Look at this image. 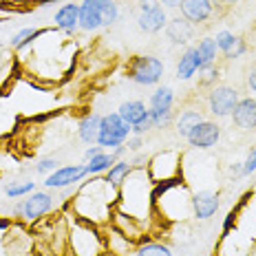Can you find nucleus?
Masks as SVG:
<instances>
[{"mask_svg": "<svg viewBox=\"0 0 256 256\" xmlns=\"http://www.w3.org/2000/svg\"><path fill=\"white\" fill-rule=\"evenodd\" d=\"M132 132V126L126 124L120 117V113H110L102 117V124H100V137L98 144L102 148H122L128 137Z\"/></svg>", "mask_w": 256, "mask_h": 256, "instance_id": "1", "label": "nucleus"}, {"mask_svg": "<svg viewBox=\"0 0 256 256\" xmlns=\"http://www.w3.org/2000/svg\"><path fill=\"white\" fill-rule=\"evenodd\" d=\"M162 76H164V64L152 56H137L130 64V68H128V78L132 82L142 84V86L157 84Z\"/></svg>", "mask_w": 256, "mask_h": 256, "instance_id": "2", "label": "nucleus"}, {"mask_svg": "<svg viewBox=\"0 0 256 256\" xmlns=\"http://www.w3.org/2000/svg\"><path fill=\"white\" fill-rule=\"evenodd\" d=\"M238 90L232 88V86H214L208 95V106H210V113L216 115V117H228L232 115L234 106L238 102Z\"/></svg>", "mask_w": 256, "mask_h": 256, "instance_id": "3", "label": "nucleus"}, {"mask_svg": "<svg viewBox=\"0 0 256 256\" xmlns=\"http://www.w3.org/2000/svg\"><path fill=\"white\" fill-rule=\"evenodd\" d=\"M181 18H186L190 24H201L214 14L212 0H181Z\"/></svg>", "mask_w": 256, "mask_h": 256, "instance_id": "4", "label": "nucleus"}, {"mask_svg": "<svg viewBox=\"0 0 256 256\" xmlns=\"http://www.w3.org/2000/svg\"><path fill=\"white\" fill-rule=\"evenodd\" d=\"M221 137V128H218L214 122H201V124L194 126V130L188 135L190 146L194 148H212Z\"/></svg>", "mask_w": 256, "mask_h": 256, "instance_id": "5", "label": "nucleus"}, {"mask_svg": "<svg viewBox=\"0 0 256 256\" xmlns=\"http://www.w3.org/2000/svg\"><path fill=\"white\" fill-rule=\"evenodd\" d=\"M51 206H53V201L46 192H36V194H31L24 204L18 206V212H22L24 218H29V221H36V218L44 216L46 212L51 210Z\"/></svg>", "mask_w": 256, "mask_h": 256, "instance_id": "6", "label": "nucleus"}, {"mask_svg": "<svg viewBox=\"0 0 256 256\" xmlns=\"http://www.w3.org/2000/svg\"><path fill=\"white\" fill-rule=\"evenodd\" d=\"M232 120H234V124L238 128H243V130L256 128V100L254 98L238 100L232 110Z\"/></svg>", "mask_w": 256, "mask_h": 256, "instance_id": "7", "label": "nucleus"}, {"mask_svg": "<svg viewBox=\"0 0 256 256\" xmlns=\"http://www.w3.org/2000/svg\"><path fill=\"white\" fill-rule=\"evenodd\" d=\"M86 172H88L86 166H64V168H58L56 172H53L51 177L44 181V186H49V188H66V186L80 181Z\"/></svg>", "mask_w": 256, "mask_h": 256, "instance_id": "8", "label": "nucleus"}, {"mask_svg": "<svg viewBox=\"0 0 256 256\" xmlns=\"http://www.w3.org/2000/svg\"><path fill=\"white\" fill-rule=\"evenodd\" d=\"M166 34L172 44H188L192 40V24L186 18H174L166 24Z\"/></svg>", "mask_w": 256, "mask_h": 256, "instance_id": "9", "label": "nucleus"}, {"mask_svg": "<svg viewBox=\"0 0 256 256\" xmlns=\"http://www.w3.org/2000/svg\"><path fill=\"white\" fill-rule=\"evenodd\" d=\"M192 208H194V214L199 218H210L218 210V196L214 192H199L192 199Z\"/></svg>", "mask_w": 256, "mask_h": 256, "instance_id": "10", "label": "nucleus"}, {"mask_svg": "<svg viewBox=\"0 0 256 256\" xmlns=\"http://www.w3.org/2000/svg\"><path fill=\"white\" fill-rule=\"evenodd\" d=\"M166 24H168V18H166L164 7H157V9H152V12L140 14V29L146 31V34H157V31H162Z\"/></svg>", "mask_w": 256, "mask_h": 256, "instance_id": "11", "label": "nucleus"}, {"mask_svg": "<svg viewBox=\"0 0 256 256\" xmlns=\"http://www.w3.org/2000/svg\"><path fill=\"white\" fill-rule=\"evenodd\" d=\"M56 22L66 34L76 31L80 26V4H64L60 12L56 14Z\"/></svg>", "mask_w": 256, "mask_h": 256, "instance_id": "12", "label": "nucleus"}, {"mask_svg": "<svg viewBox=\"0 0 256 256\" xmlns=\"http://www.w3.org/2000/svg\"><path fill=\"white\" fill-rule=\"evenodd\" d=\"M199 68H201V60H199V56H196L194 46H192V49H188L184 56H181V60L177 64V78L179 80H190Z\"/></svg>", "mask_w": 256, "mask_h": 256, "instance_id": "13", "label": "nucleus"}, {"mask_svg": "<svg viewBox=\"0 0 256 256\" xmlns=\"http://www.w3.org/2000/svg\"><path fill=\"white\" fill-rule=\"evenodd\" d=\"M117 113H120V117L126 122V124L135 126V124H140L144 117L148 115V110H146V106H144V102H140V100H132V102H124V104H122Z\"/></svg>", "mask_w": 256, "mask_h": 256, "instance_id": "14", "label": "nucleus"}, {"mask_svg": "<svg viewBox=\"0 0 256 256\" xmlns=\"http://www.w3.org/2000/svg\"><path fill=\"white\" fill-rule=\"evenodd\" d=\"M100 124H102V117L100 115H86L82 122H80V140L86 144H95L100 137Z\"/></svg>", "mask_w": 256, "mask_h": 256, "instance_id": "15", "label": "nucleus"}, {"mask_svg": "<svg viewBox=\"0 0 256 256\" xmlns=\"http://www.w3.org/2000/svg\"><path fill=\"white\" fill-rule=\"evenodd\" d=\"M80 26H82L84 31H95L100 29L102 24V16L95 7H90V4H80Z\"/></svg>", "mask_w": 256, "mask_h": 256, "instance_id": "16", "label": "nucleus"}, {"mask_svg": "<svg viewBox=\"0 0 256 256\" xmlns=\"http://www.w3.org/2000/svg\"><path fill=\"white\" fill-rule=\"evenodd\" d=\"M201 122H204V117L196 113V110H184V113L179 115V120H177V132H179V137H186V140H188V135L194 130L196 124H201Z\"/></svg>", "mask_w": 256, "mask_h": 256, "instance_id": "17", "label": "nucleus"}, {"mask_svg": "<svg viewBox=\"0 0 256 256\" xmlns=\"http://www.w3.org/2000/svg\"><path fill=\"white\" fill-rule=\"evenodd\" d=\"M172 102H174V93L172 88L164 86L159 90H154L150 98V110H172Z\"/></svg>", "mask_w": 256, "mask_h": 256, "instance_id": "18", "label": "nucleus"}, {"mask_svg": "<svg viewBox=\"0 0 256 256\" xmlns=\"http://www.w3.org/2000/svg\"><path fill=\"white\" fill-rule=\"evenodd\" d=\"M115 154H104V152H100V154H95L93 159H90V164L86 166V170L90 174H98V172H102V170H108L110 168V164H115V159H117V154L122 152V148H115Z\"/></svg>", "mask_w": 256, "mask_h": 256, "instance_id": "19", "label": "nucleus"}, {"mask_svg": "<svg viewBox=\"0 0 256 256\" xmlns=\"http://www.w3.org/2000/svg\"><path fill=\"white\" fill-rule=\"evenodd\" d=\"M196 56H199L201 60V66H206V64H214V58H216V42L212 38H206L199 42V46H194Z\"/></svg>", "mask_w": 256, "mask_h": 256, "instance_id": "20", "label": "nucleus"}, {"mask_svg": "<svg viewBox=\"0 0 256 256\" xmlns=\"http://www.w3.org/2000/svg\"><path fill=\"white\" fill-rule=\"evenodd\" d=\"M128 172H130V166H128V162H115V166L108 168L106 181H108V184H113V186H120Z\"/></svg>", "mask_w": 256, "mask_h": 256, "instance_id": "21", "label": "nucleus"}, {"mask_svg": "<svg viewBox=\"0 0 256 256\" xmlns=\"http://www.w3.org/2000/svg\"><path fill=\"white\" fill-rule=\"evenodd\" d=\"M137 256H172V252L162 243H146L137 250Z\"/></svg>", "mask_w": 256, "mask_h": 256, "instance_id": "22", "label": "nucleus"}, {"mask_svg": "<svg viewBox=\"0 0 256 256\" xmlns=\"http://www.w3.org/2000/svg\"><path fill=\"white\" fill-rule=\"evenodd\" d=\"M100 16H102V24H113L117 20V4L113 0H106V2L100 7Z\"/></svg>", "mask_w": 256, "mask_h": 256, "instance_id": "23", "label": "nucleus"}, {"mask_svg": "<svg viewBox=\"0 0 256 256\" xmlns=\"http://www.w3.org/2000/svg\"><path fill=\"white\" fill-rule=\"evenodd\" d=\"M38 36V29H22V31H18V34L12 38V46L14 49H20V46H24L26 42H31Z\"/></svg>", "mask_w": 256, "mask_h": 256, "instance_id": "24", "label": "nucleus"}, {"mask_svg": "<svg viewBox=\"0 0 256 256\" xmlns=\"http://www.w3.org/2000/svg\"><path fill=\"white\" fill-rule=\"evenodd\" d=\"M199 71H201V80H199L201 86H210V84H214V82H216L218 71H216L214 64H206V66H201Z\"/></svg>", "mask_w": 256, "mask_h": 256, "instance_id": "25", "label": "nucleus"}, {"mask_svg": "<svg viewBox=\"0 0 256 256\" xmlns=\"http://www.w3.org/2000/svg\"><path fill=\"white\" fill-rule=\"evenodd\" d=\"M234 40H236V36L230 34V31H218L216 38H214V42H216V49H221L223 53H226V51L234 44Z\"/></svg>", "mask_w": 256, "mask_h": 256, "instance_id": "26", "label": "nucleus"}, {"mask_svg": "<svg viewBox=\"0 0 256 256\" xmlns=\"http://www.w3.org/2000/svg\"><path fill=\"white\" fill-rule=\"evenodd\" d=\"M245 51H248V46H245V40L243 38H236V40H234V44L226 53H223V56H226L228 60H234V58H241Z\"/></svg>", "mask_w": 256, "mask_h": 256, "instance_id": "27", "label": "nucleus"}, {"mask_svg": "<svg viewBox=\"0 0 256 256\" xmlns=\"http://www.w3.org/2000/svg\"><path fill=\"white\" fill-rule=\"evenodd\" d=\"M34 190V184L31 181H24V184H16V186H9L7 188V196H22L26 192Z\"/></svg>", "mask_w": 256, "mask_h": 256, "instance_id": "28", "label": "nucleus"}, {"mask_svg": "<svg viewBox=\"0 0 256 256\" xmlns=\"http://www.w3.org/2000/svg\"><path fill=\"white\" fill-rule=\"evenodd\" d=\"M256 170V148H252L248 154V159H245V164H243V174H252Z\"/></svg>", "mask_w": 256, "mask_h": 256, "instance_id": "29", "label": "nucleus"}, {"mask_svg": "<svg viewBox=\"0 0 256 256\" xmlns=\"http://www.w3.org/2000/svg\"><path fill=\"white\" fill-rule=\"evenodd\" d=\"M58 168V162L56 159H42V162L38 164V170L40 172H49V170H56Z\"/></svg>", "mask_w": 256, "mask_h": 256, "instance_id": "30", "label": "nucleus"}, {"mask_svg": "<svg viewBox=\"0 0 256 256\" xmlns=\"http://www.w3.org/2000/svg\"><path fill=\"white\" fill-rule=\"evenodd\" d=\"M140 7H142V12H152V9L162 7V2L159 0H140Z\"/></svg>", "mask_w": 256, "mask_h": 256, "instance_id": "31", "label": "nucleus"}, {"mask_svg": "<svg viewBox=\"0 0 256 256\" xmlns=\"http://www.w3.org/2000/svg\"><path fill=\"white\" fill-rule=\"evenodd\" d=\"M248 86L252 88V90H256V68H252V71H250V78H248Z\"/></svg>", "mask_w": 256, "mask_h": 256, "instance_id": "32", "label": "nucleus"}, {"mask_svg": "<svg viewBox=\"0 0 256 256\" xmlns=\"http://www.w3.org/2000/svg\"><path fill=\"white\" fill-rule=\"evenodd\" d=\"M100 152H102V146H93V148H88V150H86V157L93 159L95 154H100Z\"/></svg>", "mask_w": 256, "mask_h": 256, "instance_id": "33", "label": "nucleus"}, {"mask_svg": "<svg viewBox=\"0 0 256 256\" xmlns=\"http://www.w3.org/2000/svg\"><path fill=\"white\" fill-rule=\"evenodd\" d=\"M162 4H166V7H179L181 0H159Z\"/></svg>", "mask_w": 256, "mask_h": 256, "instance_id": "34", "label": "nucleus"}, {"mask_svg": "<svg viewBox=\"0 0 256 256\" xmlns=\"http://www.w3.org/2000/svg\"><path fill=\"white\" fill-rule=\"evenodd\" d=\"M140 146H142V140H137V137H135V140L128 142V148H132V150H137Z\"/></svg>", "mask_w": 256, "mask_h": 256, "instance_id": "35", "label": "nucleus"}, {"mask_svg": "<svg viewBox=\"0 0 256 256\" xmlns=\"http://www.w3.org/2000/svg\"><path fill=\"white\" fill-rule=\"evenodd\" d=\"M218 2H221L223 7H232V4H236L238 0H218Z\"/></svg>", "mask_w": 256, "mask_h": 256, "instance_id": "36", "label": "nucleus"}, {"mask_svg": "<svg viewBox=\"0 0 256 256\" xmlns=\"http://www.w3.org/2000/svg\"><path fill=\"white\" fill-rule=\"evenodd\" d=\"M0 228H7V221H0Z\"/></svg>", "mask_w": 256, "mask_h": 256, "instance_id": "37", "label": "nucleus"}]
</instances>
